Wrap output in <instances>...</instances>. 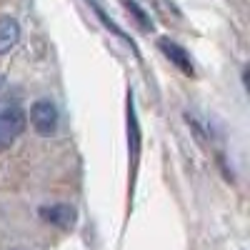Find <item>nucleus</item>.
I'll return each instance as SVG.
<instances>
[{
  "label": "nucleus",
  "mask_w": 250,
  "mask_h": 250,
  "mask_svg": "<svg viewBox=\"0 0 250 250\" xmlns=\"http://www.w3.org/2000/svg\"><path fill=\"white\" fill-rule=\"evenodd\" d=\"M128 145H130L133 168H138V160H140V125H138V115H135L133 93H128Z\"/></svg>",
  "instance_id": "obj_5"
},
{
  "label": "nucleus",
  "mask_w": 250,
  "mask_h": 250,
  "mask_svg": "<svg viewBox=\"0 0 250 250\" xmlns=\"http://www.w3.org/2000/svg\"><path fill=\"white\" fill-rule=\"evenodd\" d=\"M120 3H123V8H128V10L133 13L135 23H138V25H140L143 30H148V33L153 30V20H150L148 15H145V10H143V8H140L138 3H135V0H120Z\"/></svg>",
  "instance_id": "obj_7"
},
{
  "label": "nucleus",
  "mask_w": 250,
  "mask_h": 250,
  "mask_svg": "<svg viewBox=\"0 0 250 250\" xmlns=\"http://www.w3.org/2000/svg\"><path fill=\"white\" fill-rule=\"evenodd\" d=\"M0 85H3V78H0Z\"/></svg>",
  "instance_id": "obj_8"
},
{
  "label": "nucleus",
  "mask_w": 250,
  "mask_h": 250,
  "mask_svg": "<svg viewBox=\"0 0 250 250\" xmlns=\"http://www.w3.org/2000/svg\"><path fill=\"white\" fill-rule=\"evenodd\" d=\"M25 115L20 110H3L0 113V150H8L10 145L23 135L25 130Z\"/></svg>",
  "instance_id": "obj_2"
},
{
  "label": "nucleus",
  "mask_w": 250,
  "mask_h": 250,
  "mask_svg": "<svg viewBox=\"0 0 250 250\" xmlns=\"http://www.w3.org/2000/svg\"><path fill=\"white\" fill-rule=\"evenodd\" d=\"M30 123L38 135H43V138L53 135L58 130V108L50 100H38L30 108Z\"/></svg>",
  "instance_id": "obj_1"
},
{
  "label": "nucleus",
  "mask_w": 250,
  "mask_h": 250,
  "mask_svg": "<svg viewBox=\"0 0 250 250\" xmlns=\"http://www.w3.org/2000/svg\"><path fill=\"white\" fill-rule=\"evenodd\" d=\"M20 40V25L18 20L10 18V15H3L0 18V55L10 53Z\"/></svg>",
  "instance_id": "obj_6"
},
{
  "label": "nucleus",
  "mask_w": 250,
  "mask_h": 250,
  "mask_svg": "<svg viewBox=\"0 0 250 250\" xmlns=\"http://www.w3.org/2000/svg\"><path fill=\"white\" fill-rule=\"evenodd\" d=\"M158 48L165 53V58H168L170 62H175L178 70H183L185 75H193V73H195L193 62H190V55H188V50H185L183 45L173 43V40H168V38H160V40H158Z\"/></svg>",
  "instance_id": "obj_4"
},
{
  "label": "nucleus",
  "mask_w": 250,
  "mask_h": 250,
  "mask_svg": "<svg viewBox=\"0 0 250 250\" xmlns=\"http://www.w3.org/2000/svg\"><path fill=\"white\" fill-rule=\"evenodd\" d=\"M40 218H43L45 223L50 225H58L60 230H70V228L75 225V210L70 205H45V208H40Z\"/></svg>",
  "instance_id": "obj_3"
}]
</instances>
